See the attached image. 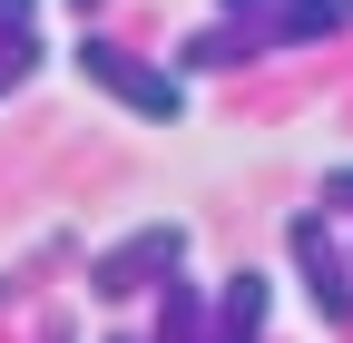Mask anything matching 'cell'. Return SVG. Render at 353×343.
<instances>
[{
    "mask_svg": "<svg viewBox=\"0 0 353 343\" xmlns=\"http://www.w3.org/2000/svg\"><path fill=\"white\" fill-rule=\"evenodd\" d=\"M255 39H275V50H294V39H334L353 30V0H265V20H245Z\"/></svg>",
    "mask_w": 353,
    "mask_h": 343,
    "instance_id": "obj_4",
    "label": "cell"
},
{
    "mask_svg": "<svg viewBox=\"0 0 353 343\" xmlns=\"http://www.w3.org/2000/svg\"><path fill=\"white\" fill-rule=\"evenodd\" d=\"M118 343H128V333H118Z\"/></svg>",
    "mask_w": 353,
    "mask_h": 343,
    "instance_id": "obj_11",
    "label": "cell"
},
{
    "mask_svg": "<svg viewBox=\"0 0 353 343\" xmlns=\"http://www.w3.org/2000/svg\"><path fill=\"white\" fill-rule=\"evenodd\" d=\"M69 69H79L99 98H118L128 118H157V127H176V118H187V79H176V69H157V59H138V50H118V39H79V50H69Z\"/></svg>",
    "mask_w": 353,
    "mask_h": 343,
    "instance_id": "obj_1",
    "label": "cell"
},
{
    "mask_svg": "<svg viewBox=\"0 0 353 343\" xmlns=\"http://www.w3.org/2000/svg\"><path fill=\"white\" fill-rule=\"evenodd\" d=\"M285 245H294V265H304V304H314V314H353V284H343V245H334V226H324V216H294Z\"/></svg>",
    "mask_w": 353,
    "mask_h": 343,
    "instance_id": "obj_3",
    "label": "cell"
},
{
    "mask_svg": "<svg viewBox=\"0 0 353 343\" xmlns=\"http://www.w3.org/2000/svg\"><path fill=\"white\" fill-rule=\"evenodd\" d=\"M324 206H353V167H334V177H324Z\"/></svg>",
    "mask_w": 353,
    "mask_h": 343,
    "instance_id": "obj_8",
    "label": "cell"
},
{
    "mask_svg": "<svg viewBox=\"0 0 353 343\" xmlns=\"http://www.w3.org/2000/svg\"><path fill=\"white\" fill-rule=\"evenodd\" d=\"M216 10H265V0H216Z\"/></svg>",
    "mask_w": 353,
    "mask_h": 343,
    "instance_id": "obj_9",
    "label": "cell"
},
{
    "mask_svg": "<svg viewBox=\"0 0 353 343\" xmlns=\"http://www.w3.org/2000/svg\"><path fill=\"white\" fill-rule=\"evenodd\" d=\"M30 10H39V0H0V39H20V30H30Z\"/></svg>",
    "mask_w": 353,
    "mask_h": 343,
    "instance_id": "obj_7",
    "label": "cell"
},
{
    "mask_svg": "<svg viewBox=\"0 0 353 343\" xmlns=\"http://www.w3.org/2000/svg\"><path fill=\"white\" fill-rule=\"evenodd\" d=\"M176 265H187V226H128L118 245L88 255V294H148V284H176Z\"/></svg>",
    "mask_w": 353,
    "mask_h": 343,
    "instance_id": "obj_2",
    "label": "cell"
},
{
    "mask_svg": "<svg viewBox=\"0 0 353 343\" xmlns=\"http://www.w3.org/2000/svg\"><path fill=\"white\" fill-rule=\"evenodd\" d=\"M30 69H39V39H30V30H20V39H0V98H10Z\"/></svg>",
    "mask_w": 353,
    "mask_h": 343,
    "instance_id": "obj_6",
    "label": "cell"
},
{
    "mask_svg": "<svg viewBox=\"0 0 353 343\" xmlns=\"http://www.w3.org/2000/svg\"><path fill=\"white\" fill-rule=\"evenodd\" d=\"M265 304H275V294H265L255 265L226 275V284H216V324H206V343H255V333H265Z\"/></svg>",
    "mask_w": 353,
    "mask_h": 343,
    "instance_id": "obj_5",
    "label": "cell"
},
{
    "mask_svg": "<svg viewBox=\"0 0 353 343\" xmlns=\"http://www.w3.org/2000/svg\"><path fill=\"white\" fill-rule=\"evenodd\" d=\"M69 10H88V0H69Z\"/></svg>",
    "mask_w": 353,
    "mask_h": 343,
    "instance_id": "obj_10",
    "label": "cell"
}]
</instances>
